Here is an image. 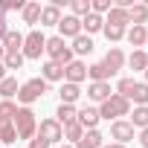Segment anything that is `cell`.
I'll return each mask as SVG.
<instances>
[{
	"label": "cell",
	"mask_w": 148,
	"mask_h": 148,
	"mask_svg": "<svg viewBox=\"0 0 148 148\" xmlns=\"http://www.w3.org/2000/svg\"><path fill=\"white\" fill-rule=\"evenodd\" d=\"M12 122H15L18 139H32V136L38 134V116H35L32 108H18V113H15Z\"/></svg>",
	"instance_id": "obj_1"
},
{
	"label": "cell",
	"mask_w": 148,
	"mask_h": 148,
	"mask_svg": "<svg viewBox=\"0 0 148 148\" xmlns=\"http://www.w3.org/2000/svg\"><path fill=\"white\" fill-rule=\"evenodd\" d=\"M47 90H49V84H47L41 76H35V79H29V82H23V84H21V90H18V102H21L23 108H29V105H32V102H38Z\"/></svg>",
	"instance_id": "obj_2"
},
{
	"label": "cell",
	"mask_w": 148,
	"mask_h": 148,
	"mask_svg": "<svg viewBox=\"0 0 148 148\" xmlns=\"http://www.w3.org/2000/svg\"><path fill=\"white\" fill-rule=\"evenodd\" d=\"M128 113H131V102L122 99V96H116V93L99 105V116L108 119V122H110V119L116 122V119H122V116H128Z\"/></svg>",
	"instance_id": "obj_3"
},
{
	"label": "cell",
	"mask_w": 148,
	"mask_h": 148,
	"mask_svg": "<svg viewBox=\"0 0 148 148\" xmlns=\"http://www.w3.org/2000/svg\"><path fill=\"white\" fill-rule=\"evenodd\" d=\"M47 55H49V61H55V64H61V67H67L73 58V49L67 47V41L64 38H58V35H52V38H47V49H44Z\"/></svg>",
	"instance_id": "obj_4"
},
{
	"label": "cell",
	"mask_w": 148,
	"mask_h": 148,
	"mask_svg": "<svg viewBox=\"0 0 148 148\" xmlns=\"http://www.w3.org/2000/svg\"><path fill=\"white\" fill-rule=\"evenodd\" d=\"M44 49H47V38H44V32H41V29H32L29 35H23V49H21V55H23V58L38 61V58L44 55Z\"/></svg>",
	"instance_id": "obj_5"
},
{
	"label": "cell",
	"mask_w": 148,
	"mask_h": 148,
	"mask_svg": "<svg viewBox=\"0 0 148 148\" xmlns=\"http://www.w3.org/2000/svg\"><path fill=\"white\" fill-rule=\"evenodd\" d=\"M35 136H41V139H47V142L52 145V142H61V139H64V128H61L55 119H41Z\"/></svg>",
	"instance_id": "obj_6"
},
{
	"label": "cell",
	"mask_w": 148,
	"mask_h": 148,
	"mask_svg": "<svg viewBox=\"0 0 148 148\" xmlns=\"http://www.w3.org/2000/svg\"><path fill=\"white\" fill-rule=\"evenodd\" d=\"M84 79H87V64L79 61V58H73V61L64 67V82H67V84H82Z\"/></svg>",
	"instance_id": "obj_7"
},
{
	"label": "cell",
	"mask_w": 148,
	"mask_h": 148,
	"mask_svg": "<svg viewBox=\"0 0 148 148\" xmlns=\"http://www.w3.org/2000/svg\"><path fill=\"white\" fill-rule=\"evenodd\" d=\"M110 139L119 142V145L131 142V139H134V125H131L128 119H116V122H110Z\"/></svg>",
	"instance_id": "obj_8"
},
{
	"label": "cell",
	"mask_w": 148,
	"mask_h": 148,
	"mask_svg": "<svg viewBox=\"0 0 148 148\" xmlns=\"http://www.w3.org/2000/svg\"><path fill=\"white\" fill-rule=\"evenodd\" d=\"M76 122H79L84 131H96V125L102 122V116H99V108H82V110L76 113Z\"/></svg>",
	"instance_id": "obj_9"
},
{
	"label": "cell",
	"mask_w": 148,
	"mask_h": 148,
	"mask_svg": "<svg viewBox=\"0 0 148 148\" xmlns=\"http://www.w3.org/2000/svg\"><path fill=\"white\" fill-rule=\"evenodd\" d=\"M58 38H79L82 35V21L79 18H73V15H64L61 23H58Z\"/></svg>",
	"instance_id": "obj_10"
},
{
	"label": "cell",
	"mask_w": 148,
	"mask_h": 148,
	"mask_svg": "<svg viewBox=\"0 0 148 148\" xmlns=\"http://www.w3.org/2000/svg\"><path fill=\"white\" fill-rule=\"evenodd\" d=\"M102 64H105V67L113 73V76H116V73L125 67V52H122L119 47H110V49H108V55L102 58Z\"/></svg>",
	"instance_id": "obj_11"
},
{
	"label": "cell",
	"mask_w": 148,
	"mask_h": 148,
	"mask_svg": "<svg viewBox=\"0 0 148 148\" xmlns=\"http://www.w3.org/2000/svg\"><path fill=\"white\" fill-rule=\"evenodd\" d=\"M113 96V90H110V84L108 82H90L87 84V99H93V102H105V99H110Z\"/></svg>",
	"instance_id": "obj_12"
},
{
	"label": "cell",
	"mask_w": 148,
	"mask_h": 148,
	"mask_svg": "<svg viewBox=\"0 0 148 148\" xmlns=\"http://www.w3.org/2000/svg\"><path fill=\"white\" fill-rule=\"evenodd\" d=\"M105 23H108V26L128 29V23H131V18H128V9H119V6H113V9L105 15Z\"/></svg>",
	"instance_id": "obj_13"
},
{
	"label": "cell",
	"mask_w": 148,
	"mask_h": 148,
	"mask_svg": "<svg viewBox=\"0 0 148 148\" xmlns=\"http://www.w3.org/2000/svg\"><path fill=\"white\" fill-rule=\"evenodd\" d=\"M41 79L49 84V82H64V67L61 64H55V61H47L44 67H41Z\"/></svg>",
	"instance_id": "obj_14"
},
{
	"label": "cell",
	"mask_w": 148,
	"mask_h": 148,
	"mask_svg": "<svg viewBox=\"0 0 148 148\" xmlns=\"http://www.w3.org/2000/svg\"><path fill=\"white\" fill-rule=\"evenodd\" d=\"M0 47H3L6 52H21V49H23V35L15 32V29H9V32L3 35V41H0Z\"/></svg>",
	"instance_id": "obj_15"
},
{
	"label": "cell",
	"mask_w": 148,
	"mask_h": 148,
	"mask_svg": "<svg viewBox=\"0 0 148 148\" xmlns=\"http://www.w3.org/2000/svg\"><path fill=\"white\" fill-rule=\"evenodd\" d=\"M18 142V131H15V122L12 119H3L0 116V145H12Z\"/></svg>",
	"instance_id": "obj_16"
},
{
	"label": "cell",
	"mask_w": 148,
	"mask_h": 148,
	"mask_svg": "<svg viewBox=\"0 0 148 148\" xmlns=\"http://www.w3.org/2000/svg\"><path fill=\"white\" fill-rule=\"evenodd\" d=\"M128 18H131L134 26H145L148 23V3H134L128 9Z\"/></svg>",
	"instance_id": "obj_17"
},
{
	"label": "cell",
	"mask_w": 148,
	"mask_h": 148,
	"mask_svg": "<svg viewBox=\"0 0 148 148\" xmlns=\"http://www.w3.org/2000/svg\"><path fill=\"white\" fill-rule=\"evenodd\" d=\"M105 145V136L99 134V128L96 131H84V136L76 142V148H102Z\"/></svg>",
	"instance_id": "obj_18"
},
{
	"label": "cell",
	"mask_w": 148,
	"mask_h": 148,
	"mask_svg": "<svg viewBox=\"0 0 148 148\" xmlns=\"http://www.w3.org/2000/svg\"><path fill=\"white\" fill-rule=\"evenodd\" d=\"M58 96H61V105H76V102L82 99V87H79V84H67V82H64Z\"/></svg>",
	"instance_id": "obj_19"
},
{
	"label": "cell",
	"mask_w": 148,
	"mask_h": 148,
	"mask_svg": "<svg viewBox=\"0 0 148 148\" xmlns=\"http://www.w3.org/2000/svg\"><path fill=\"white\" fill-rule=\"evenodd\" d=\"M70 49H73V55H90L93 52V38L82 32L79 38H73V47Z\"/></svg>",
	"instance_id": "obj_20"
},
{
	"label": "cell",
	"mask_w": 148,
	"mask_h": 148,
	"mask_svg": "<svg viewBox=\"0 0 148 148\" xmlns=\"http://www.w3.org/2000/svg\"><path fill=\"white\" fill-rule=\"evenodd\" d=\"M41 9H44V6L38 3V0H32V3H26V6H23V12H21V15H23V23H29V26L41 23Z\"/></svg>",
	"instance_id": "obj_21"
},
{
	"label": "cell",
	"mask_w": 148,
	"mask_h": 148,
	"mask_svg": "<svg viewBox=\"0 0 148 148\" xmlns=\"http://www.w3.org/2000/svg\"><path fill=\"white\" fill-rule=\"evenodd\" d=\"M58 23H61V9L52 6V3L44 6L41 9V26H58Z\"/></svg>",
	"instance_id": "obj_22"
},
{
	"label": "cell",
	"mask_w": 148,
	"mask_h": 148,
	"mask_svg": "<svg viewBox=\"0 0 148 148\" xmlns=\"http://www.w3.org/2000/svg\"><path fill=\"white\" fill-rule=\"evenodd\" d=\"M125 38H128L131 47L139 49V47H145V41H148V29H145V26H131V29L125 32Z\"/></svg>",
	"instance_id": "obj_23"
},
{
	"label": "cell",
	"mask_w": 148,
	"mask_h": 148,
	"mask_svg": "<svg viewBox=\"0 0 148 148\" xmlns=\"http://www.w3.org/2000/svg\"><path fill=\"white\" fill-rule=\"evenodd\" d=\"M76 105H58V110H55V122L64 128V125H70V122H76Z\"/></svg>",
	"instance_id": "obj_24"
},
{
	"label": "cell",
	"mask_w": 148,
	"mask_h": 148,
	"mask_svg": "<svg viewBox=\"0 0 148 148\" xmlns=\"http://www.w3.org/2000/svg\"><path fill=\"white\" fill-rule=\"evenodd\" d=\"M102 26H105V18H102V15H93V12H90V15H84V18H82V32L87 29V35L102 32Z\"/></svg>",
	"instance_id": "obj_25"
},
{
	"label": "cell",
	"mask_w": 148,
	"mask_h": 148,
	"mask_svg": "<svg viewBox=\"0 0 148 148\" xmlns=\"http://www.w3.org/2000/svg\"><path fill=\"white\" fill-rule=\"evenodd\" d=\"M125 64L131 67V70H148V55H145V49H134L128 58H125Z\"/></svg>",
	"instance_id": "obj_26"
},
{
	"label": "cell",
	"mask_w": 148,
	"mask_h": 148,
	"mask_svg": "<svg viewBox=\"0 0 148 148\" xmlns=\"http://www.w3.org/2000/svg\"><path fill=\"white\" fill-rule=\"evenodd\" d=\"M128 102H134V108H148V84L136 82V87H134V93H131Z\"/></svg>",
	"instance_id": "obj_27"
},
{
	"label": "cell",
	"mask_w": 148,
	"mask_h": 148,
	"mask_svg": "<svg viewBox=\"0 0 148 148\" xmlns=\"http://www.w3.org/2000/svg\"><path fill=\"white\" fill-rule=\"evenodd\" d=\"M87 76H90V82H108L113 73H110L102 61H96V64H90V67H87Z\"/></svg>",
	"instance_id": "obj_28"
},
{
	"label": "cell",
	"mask_w": 148,
	"mask_h": 148,
	"mask_svg": "<svg viewBox=\"0 0 148 148\" xmlns=\"http://www.w3.org/2000/svg\"><path fill=\"white\" fill-rule=\"evenodd\" d=\"M128 116H131L128 122H131L134 128H139V131H142V128H148V108H134Z\"/></svg>",
	"instance_id": "obj_29"
},
{
	"label": "cell",
	"mask_w": 148,
	"mask_h": 148,
	"mask_svg": "<svg viewBox=\"0 0 148 148\" xmlns=\"http://www.w3.org/2000/svg\"><path fill=\"white\" fill-rule=\"evenodd\" d=\"M18 90H21V84H18V79H12V76H6L3 82H0V96H3V99L18 96Z\"/></svg>",
	"instance_id": "obj_30"
},
{
	"label": "cell",
	"mask_w": 148,
	"mask_h": 148,
	"mask_svg": "<svg viewBox=\"0 0 148 148\" xmlns=\"http://www.w3.org/2000/svg\"><path fill=\"white\" fill-rule=\"evenodd\" d=\"M134 87H136V79L125 76V79H119V84H116V96H122V99H131Z\"/></svg>",
	"instance_id": "obj_31"
},
{
	"label": "cell",
	"mask_w": 148,
	"mask_h": 148,
	"mask_svg": "<svg viewBox=\"0 0 148 148\" xmlns=\"http://www.w3.org/2000/svg\"><path fill=\"white\" fill-rule=\"evenodd\" d=\"M64 136H67V139H70L73 145H76V142H79V139L84 136V128H82L79 122H70V125H64Z\"/></svg>",
	"instance_id": "obj_32"
},
{
	"label": "cell",
	"mask_w": 148,
	"mask_h": 148,
	"mask_svg": "<svg viewBox=\"0 0 148 148\" xmlns=\"http://www.w3.org/2000/svg\"><path fill=\"white\" fill-rule=\"evenodd\" d=\"M23 61H26V58H23L21 52H6V55H3V67H6V70H21Z\"/></svg>",
	"instance_id": "obj_33"
},
{
	"label": "cell",
	"mask_w": 148,
	"mask_h": 148,
	"mask_svg": "<svg viewBox=\"0 0 148 148\" xmlns=\"http://www.w3.org/2000/svg\"><path fill=\"white\" fill-rule=\"evenodd\" d=\"M70 6H73V18H79V21L84 15H90V0H73Z\"/></svg>",
	"instance_id": "obj_34"
},
{
	"label": "cell",
	"mask_w": 148,
	"mask_h": 148,
	"mask_svg": "<svg viewBox=\"0 0 148 148\" xmlns=\"http://www.w3.org/2000/svg\"><path fill=\"white\" fill-rule=\"evenodd\" d=\"M102 32H105V38H108L110 44H116V41H122V38H125V32H128V29H119V26H108V23H105V26H102Z\"/></svg>",
	"instance_id": "obj_35"
},
{
	"label": "cell",
	"mask_w": 148,
	"mask_h": 148,
	"mask_svg": "<svg viewBox=\"0 0 148 148\" xmlns=\"http://www.w3.org/2000/svg\"><path fill=\"white\" fill-rule=\"evenodd\" d=\"M15 113H18V105H15L12 99H3V102H0V116H3V119H15Z\"/></svg>",
	"instance_id": "obj_36"
},
{
	"label": "cell",
	"mask_w": 148,
	"mask_h": 148,
	"mask_svg": "<svg viewBox=\"0 0 148 148\" xmlns=\"http://www.w3.org/2000/svg\"><path fill=\"white\" fill-rule=\"evenodd\" d=\"M26 0H0V9L3 12H23Z\"/></svg>",
	"instance_id": "obj_37"
},
{
	"label": "cell",
	"mask_w": 148,
	"mask_h": 148,
	"mask_svg": "<svg viewBox=\"0 0 148 148\" xmlns=\"http://www.w3.org/2000/svg\"><path fill=\"white\" fill-rule=\"evenodd\" d=\"M29 148H49V142L41 139V136H32V139H29Z\"/></svg>",
	"instance_id": "obj_38"
},
{
	"label": "cell",
	"mask_w": 148,
	"mask_h": 148,
	"mask_svg": "<svg viewBox=\"0 0 148 148\" xmlns=\"http://www.w3.org/2000/svg\"><path fill=\"white\" fill-rule=\"evenodd\" d=\"M139 145H142V148H148V128H142V131H139Z\"/></svg>",
	"instance_id": "obj_39"
},
{
	"label": "cell",
	"mask_w": 148,
	"mask_h": 148,
	"mask_svg": "<svg viewBox=\"0 0 148 148\" xmlns=\"http://www.w3.org/2000/svg\"><path fill=\"white\" fill-rule=\"evenodd\" d=\"M6 32H9V26H6V23H0V41H3V35H6Z\"/></svg>",
	"instance_id": "obj_40"
},
{
	"label": "cell",
	"mask_w": 148,
	"mask_h": 148,
	"mask_svg": "<svg viewBox=\"0 0 148 148\" xmlns=\"http://www.w3.org/2000/svg\"><path fill=\"white\" fill-rule=\"evenodd\" d=\"M6 79V67H3V61H0V82Z\"/></svg>",
	"instance_id": "obj_41"
},
{
	"label": "cell",
	"mask_w": 148,
	"mask_h": 148,
	"mask_svg": "<svg viewBox=\"0 0 148 148\" xmlns=\"http://www.w3.org/2000/svg\"><path fill=\"white\" fill-rule=\"evenodd\" d=\"M102 148H125V145H119V142H110V145H102Z\"/></svg>",
	"instance_id": "obj_42"
},
{
	"label": "cell",
	"mask_w": 148,
	"mask_h": 148,
	"mask_svg": "<svg viewBox=\"0 0 148 148\" xmlns=\"http://www.w3.org/2000/svg\"><path fill=\"white\" fill-rule=\"evenodd\" d=\"M0 23H6V12L3 9H0Z\"/></svg>",
	"instance_id": "obj_43"
},
{
	"label": "cell",
	"mask_w": 148,
	"mask_h": 148,
	"mask_svg": "<svg viewBox=\"0 0 148 148\" xmlns=\"http://www.w3.org/2000/svg\"><path fill=\"white\" fill-rule=\"evenodd\" d=\"M58 148H76V145H64V142H61V145H58Z\"/></svg>",
	"instance_id": "obj_44"
},
{
	"label": "cell",
	"mask_w": 148,
	"mask_h": 148,
	"mask_svg": "<svg viewBox=\"0 0 148 148\" xmlns=\"http://www.w3.org/2000/svg\"><path fill=\"white\" fill-rule=\"evenodd\" d=\"M145 47H148V41H145Z\"/></svg>",
	"instance_id": "obj_45"
},
{
	"label": "cell",
	"mask_w": 148,
	"mask_h": 148,
	"mask_svg": "<svg viewBox=\"0 0 148 148\" xmlns=\"http://www.w3.org/2000/svg\"><path fill=\"white\" fill-rule=\"evenodd\" d=\"M0 148H3V145H0Z\"/></svg>",
	"instance_id": "obj_46"
}]
</instances>
